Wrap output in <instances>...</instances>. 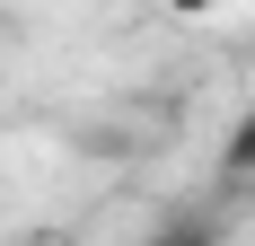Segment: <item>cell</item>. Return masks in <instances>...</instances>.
Wrapping results in <instances>:
<instances>
[{
    "label": "cell",
    "mask_w": 255,
    "mask_h": 246,
    "mask_svg": "<svg viewBox=\"0 0 255 246\" xmlns=\"http://www.w3.org/2000/svg\"><path fill=\"white\" fill-rule=\"evenodd\" d=\"M220 167H229V176H255V106L229 123V141H220Z\"/></svg>",
    "instance_id": "1"
},
{
    "label": "cell",
    "mask_w": 255,
    "mask_h": 246,
    "mask_svg": "<svg viewBox=\"0 0 255 246\" xmlns=\"http://www.w3.org/2000/svg\"><path fill=\"white\" fill-rule=\"evenodd\" d=\"M176 18H211V9H238V0H167Z\"/></svg>",
    "instance_id": "2"
}]
</instances>
